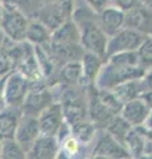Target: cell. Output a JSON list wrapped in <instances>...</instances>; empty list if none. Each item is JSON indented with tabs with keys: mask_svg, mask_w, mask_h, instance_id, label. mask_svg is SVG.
I'll return each instance as SVG.
<instances>
[{
	"mask_svg": "<svg viewBox=\"0 0 152 159\" xmlns=\"http://www.w3.org/2000/svg\"><path fill=\"white\" fill-rule=\"evenodd\" d=\"M72 16L81 33V47L86 52L94 53L106 61L109 36L98 23V15H94V11L86 6L85 8H78Z\"/></svg>",
	"mask_w": 152,
	"mask_h": 159,
	"instance_id": "1",
	"label": "cell"
},
{
	"mask_svg": "<svg viewBox=\"0 0 152 159\" xmlns=\"http://www.w3.org/2000/svg\"><path fill=\"white\" fill-rule=\"evenodd\" d=\"M28 24H29V19L25 13L21 12L16 7L3 3V13H2V19H0V27H2L3 32L6 33L8 39H11L12 41L16 43L25 41Z\"/></svg>",
	"mask_w": 152,
	"mask_h": 159,
	"instance_id": "2",
	"label": "cell"
},
{
	"mask_svg": "<svg viewBox=\"0 0 152 159\" xmlns=\"http://www.w3.org/2000/svg\"><path fill=\"white\" fill-rule=\"evenodd\" d=\"M44 81L45 80L31 82L29 90L21 105L23 114L38 117V114L53 102V94L50 93V90H48Z\"/></svg>",
	"mask_w": 152,
	"mask_h": 159,
	"instance_id": "3",
	"label": "cell"
},
{
	"mask_svg": "<svg viewBox=\"0 0 152 159\" xmlns=\"http://www.w3.org/2000/svg\"><path fill=\"white\" fill-rule=\"evenodd\" d=\"M147 36L148 34L135 31L132 28L123 27L120 31H118L115 34L109 37L107 48H106V58L119 52L136 51Z\"/></svg>",
	"mask_w": 152,
	"mask_h": 159,
	"instance_id": "4",
	"label": "cell"
},
{
	"mask_svg": "<svg viewBox=\"0 0 152 159\" xmlns=\"http://www.w3.org/2000/svg\"><path fill=\"white\" fill-rule=\"evenodd\" d=\"M29 80L16 69L7 74L4 82V102L6 106L20 107L29 90Z\"/></svg>",
	"mask_w": 152,
	"mask_h": 159,
	"instance_id": "5",
	"label": "cell"
},
{
	"mask_svg": "<svg viewBox=\"0 0 152 159\" xmlns=\"http://www.w3.org/2000/svg\"><path fill=\"white\" fill-rule=\"evenodd\" d=\"M40 134L41 131H40V126H38L37 117L21 113V117L19 119L13 138L21 146V148L25 151V154L31 150V147L33 146V143H35V141L38 138Z\"/></svg>",
	"mask_w": 152,
	"mask_h": 159,
	"instance_id": "6",
	"label": "cell"
},
{
	"mask_svg": "<svg viewBox=\"0 0 152 159\" xmlns=\"http://www.w3.org/2000/svg\"><path fill=\"white\" fill-rule=\"evenodd\" d=\"M37 119H38V126H40L41 134L57 137L62 123L65 122L61 102H52L50 105L46 106L38 114Z\"/></svg>",
	"mask_w": 152,
	"mask_h": 159,
	"instance_id": "7",
	"label": "cell"
},
{
	"mask_svg": "<svg viewBox=\"0 0 152 159\" xmlns=\"http://www.w3.org/2000/svg\"><path fill=\"white\" fill-rule=\"evenodd\" d=\"M93 158H131L127 148L114 139L107 131H103L97 139V143L91 152Z\"/></svg>",
	"mask_w": 152,
	"mask_h": 159,
	"instance_id": "8",
	"label": "cell"
},
{
	"mask_svg": "<svg viewBox=\"0 0 152 159\" xmlns=\"http://www.w3.org/2000/svg\"><path fill=\"white\" fill-rule=\"evenodd\" d=\"M124 27L144 34H152V11L143 3L124 12Z\"/></svg>",
	"mask_w": 152,
	"mask_h": 159,
	"instance_id": "9",
	"label": "cell"
},
{
	"mask_svg": "<svg viewBox=\"0 0 152 159\" xmlns=\"http://www.w3.org/2000/svg\"><path fill=\"white\" fill-rule=\"evenodd\" d=\"M60 151V142L56 135L40 134L35 141L31 150L27 152V158L33 159H52L56 158Z\"/></svg>",
	"mask_w": 152,
	"mask_h": 159,
	"instance_id": "10",
	"label": "cell"
},
{
	"mask_svg": "<svg viewBox=\"0 0 152 159\" xmlns=\"http://www.w3.org/2000/svg\"><path fill=\"white\" fill-rule=\"evenodd\" d=\"M150 110L151 109L143 99L140 97H136L123 103V106L119 111V116L124 118L131 126H140L144 125Z\"/></svg>",
	"mask_w": 152,
	"mask_h": 159,
	"instance_id": "11",
	"label": "cell"
},
{
	"mask_svg": "<svg viewBox=\"0 0 152 159\" xmlns=\"http://www.w3.org/2000/svg\"><path fill=\"white\" fill-rule=\"evenodd\" d=\"M97 15L101 28L109 37L124 27V12L116 7H105Z\"/></svg>",
	"mask_w": 152,
	"mask_h": 159,
	"instance_id": "12",
	"label": "cell"
},
{
	"mask_svg": "<svg viewBox=\"0 0 152 159\" xmlns=\"http://www.w3.org/2000/svg\"><path fill=\"white\" fill-rule=\"evenodd\" d=\"M21 117L20 107L4 106L0 110V142L4 139H9L15 137L19 119Z\"/></svg>",
	"mask_w": 152,
	"mask_h": 159,
	"instance_id": "13",
	"label": "cell"
},
{
	"mask_svg": "<svg viewBox=\"0 0 152 159\" xmlns=\"http://www.w3.org/2000/svg\"><path fill=\"white\" fill-rule=\"evenodd\" d=\"M50 43L54 44H67V45H74L81 44V33L78 29L74 20H66L60 27L56 28L52 32Z\"/></svg>",
	"mask_w": 152,
	"mask_h": 159,
	"instance_id": "14",
	"label": "cell"
},
{
	"mask_svg": "<svg viewBox=\"0 0 152 159\" xmlns=\"http://www.w3.org/2000/svg\"><path fill=\"white\" fill-rule=\"evenodd\" d=\"M103 62L105 61L99 56L85 51V53H83V56L81 58V65H82L81 84H85L86 86L94 85L97 76H98V73H99L102 65H103Z\"/></svg>",
	"mask_w": 152,
	"mask_h": 159,
	"instance_id": "15",
	"label": "cell"
},
{
	"mask_svg": "<svg viewBox=\"0 0 152 159\" xmlns=\"http://www.w3.org/2000/svg\"><path fill=\"white\" fill-rule=\"evenodd\" d=\"M52 31L38 19L31 20L27 28L25 40L33 45H48L50 43Z\"/></svg>",
	"mask_w": 152,
	"mask_h": 159,
	"instance_id": "16",
	"label": "cell"
},
{
	"mask_svg": "<svg viewBox=\"0 0 152 159\" xmlns=\"http://www.w3.org/2000/svg\"><path fill=\"white\" fill-rule=\"evenodd\" d=\"M124 147L132 158H141L144 154V134L140 126H132L124 139Z\"/></svg>",
	"mask_w": 152,
	"mask_h": 159,
	"instance_id": "17",
	"label": "cell"
},
{
	"mask_svg": "<svg viewBox=\"0 0 152 159\" xmlns=\"http://www.w3.org/2000/svg\"><path fill=\"white\" fill-rule=\"evenodd\" d=\"M72 137L80 143V145H89L94 141L97 134V126L93 123L89 118L70 126Z\"/></svg>",
	"mask_w": 152,
	"mask_h": 159,
	"instance_id": "18",
	"label": "cell"
},
{
	"mask_svg": "<svg viewBox=\"0 0 152 159\" xmlns=\"http://www.w3.org/2000/svg\"><path fill=\"white\" fill-rule=\"evenodd\" d=\"M111 92L115 94L116 98L119 99L122 103L130 101V99H132V98L139 97L140 93H141L140 78L128 80V81L118 84V85H115L114 88H111Z\"/></svg>",
	"mask_w": 152,
	"mask_h": 159,
	"instance_id": "19",
	"label": "cell"
},
{
	"mask_svg": "<svg viewBox=\"0 0 152 159\" xmlns=\"http://www.w3.org/2000/svg\"><path fill=\"white\" fill-rule=\"evenodd\" d=\"M60 80L62 85H78L82 81V65L81 61H67L62 65Z\"/></svg>",
	"mask_w": 152,
	"mask_h": 159,
	"instance_id": "20",
	"label": "cell"
},
{
	"mask_svg": "<svg viewBox=\"0 0 152 159\" xmlns=\"http://www.w3.org/2000/svg\"><path fill=\"white\" fill-rule=\"evenodd\" d=\"M131 127L132 126L126 121L124 118H122L119 114H116V116L112 118L109 123H107V126L105 127V130L109 133L114 139H116L118 142L122 143V145L124 146L126 135H127V133L130 131Z\"/></svg>",
	"mask_w": 152,
	"mask_h": 159,
	"instance_id": "21",
	"label": "cell"
},
{
	"mask_svg": "<svg viewBox=\"0 0 152 159\" xmlns=\"http://www.w3.org/2000/svg\"><path fill=\"white\" fill-rule=\"evenodd\" d=\"M2 159H23L27 158L25 151L21 148V146L16 142L15 138L4 139L2 141Z\"/></svg>",
	"mask_w": 152,
	"mask_h": 159,
	"instance_id": "22",
	"label": "cell"
},
{
	"mask_svg": "<svg viewBox=\"0 0 152 159\" xmlns=\"http://www.w3.org/2000/svg\"><path fill=\"white\" fill-rule=\"evenodd\" d=\"M3 3L19 8L27 16L28 15L31 16V13H32V16H35V17H37L38 11L42 7L41 0H3Z\"/></svg>",
	"mask_w": 152,
	"mask_h": 159,
	"instance_id": "23",
	"label": "cell"
},
{
	"mask_svg": "<svg viewBox=\"0 0 152 159\" xmlns=\"http://www.w3.org/2000/svg\"><path fill=\"white\" fill-rule=\"evenodd\" d=\"M139 58V64L141 68H144L145 70L152 68V34H148L144 41L140 44V47L136 49Z\"/></svg>",
	"mask_w": 152,
	"mask_h": 159,
	"instance_id": "24",
	"label": "cell"
},
{
	"mask_svg": "<svg viewBox=\"0 0 152 159\" xmlns=\"http://www.w3.org/2000/svg\"><path fill=\"white\" fill-rule=\"evenodd\" d=\"M15 69V61L4 48L0 47V77L7 76Z\"/></svg>",
	"mask_w": 152,
	"mask_h": 159,
	"instance_id": "25",
	"label": "cell"
},
{
	"mask_svg": "<svg viewBox=\"0 0 152 159\" xmlns=\"http://www.w3.org/2000/svg\"><path fill=\"white\" fill-rule=\"evenodd\" d=\"M110 2L112 3V7H116L118 9H120L123 12L130 11V9L139 6L141 3L140 0H110Z\"/></svg>",
	"mask_w": 152,
	"mask_h": 159,
	"instance_id": "26",
	"label": "cell"
},
{
	"mask_svg": "<svg viewBox=\"0 0 152 159\" xmlns=\"http://www.w3.org/2000/svg\"><path fill=\"white\" fill-rule=\"evenodd\" d=\"M107 3L109 0H86V4L89 6L95 13L101 12L105 7H107Z\"/></svg>",
	"mask_w": 152,
	"mask_h": 159,
	"instance_id": "27",
	"label": "cell"
},
{
	"mask_svg": "<svg viewBox=\"0 0 152 159\" xmlns=\"http://www.w3.org/2000/svg\"><path fill=\"white\" fill-rule=\"evenodd\" d=\"M141 82V92L143 90H152V68L145 72V74L140 78Z\"/></svg>",
	"mask_w": 152,
	"mask_h": 159,
	"instance_id": "28",
	"label": "cell"
},
{
	"mask_svg": "<svg viewBox=\"0 0 152 159\" xmlns=\"http://www.w3.org/2000/svg\"><path fill=\"white\" fill-rule=\"evenodd\" d=\"M139 97L148 105L150 109H152V90H143Z\"/></svg>",
	"mask_w": 152,
	"mask_h": 159,
	"instance_id": "29",
	"label": "cell"
},
{
	"mask_svg": "<svg viewBox=\"0 0 152 159\" xmlns=\"http://www.w3.org/2000/svg\"><path fill=\"white\" fill-rule=\"evenodd\" d=\"M6 77H0V110L6 106V102H4V82H6Z\"/></svg>",
	"mask_w": 152,
	"mask_h": 159,
	"instance_id": "30",
	"label": "cell"
},
{
	"mask_svg": "<svg viewBox=\"0 0 152 159\" xmlns=\"http://www.w3.org/2000/svg\"><path fill=\"white\" fill-rule=\"evenodd\" d=\"M144 126L147 129H150V130H152V109L150 110L148 116H147V119H145V122H144Z\"/></svg>",
	"mask_w": 152,
	"mask_h": 159,
	"instance_id": "31",
	"label": "cell"
},
{
	"mask_svg": "<svg viewBox=\"0 0 152 159\" xmlns=\"http://www.w3.org/2000/svg\"><path fill=\"white\" fill-rule=\"evenodd\" d=\"M42 4H60V3H63L66 0H41Z\"/></svg>",
	"mask_w": 152,
	"mask_h": 159,
	"instance_id": "32",
	"label": "cell"
},
{
	"mask_svg": "<svg viewBox=\"0 0 152 159\" xmlns=\"http://www.w3.org/2000/svg\"><path fill=\"white\" fill-rule=\"evenodd\" d=\"M6 33L3 32V29H2V27H0V47H2V44L4 43V40H6Z\"/></svg>",
	"mask_w": 152,
	"mask_h": 159,
	"instance_id": "33",
	"label": "cell"
},
{
	"mask_svg": "<svg viewBox=\"0 0 152 159\" xmlns=\"http://www.w3.org/2000/svg\"><path fill=\"white\" fill-rule=\"evenodd\" d=\"M141 3H143L148 9H151V11H152V0H143Z\"/></svg>",
	"mask_w": 152,
	"mask_h": 159,
	"instance_id": "34",
	"label": "cell"
},
{
	"mask_svg": "<svg viewBox=\"0 0 152 159\" xmlns=\"http://www.w3.org/2000/svg\"><path fill=\"white\" fill-rule=\"evenodd\" d=\"M2 13H3V4L0 3V19H2Z\"/></svg>",
	"mask_w": 152,
	"mask_h": 159,
	"instance_id": "35",
	"label": "cell"
},
{
	"mask_svg": "<svg viewBox=\"0 0 152 159\" xmlns=\"http://www.w3.org/2000/svg\"><path fill=\"white\" fill-rule=\"evenodd\" d=\"M0 155H2V142H0Z\"/></svg>",
	"mask_w": 152,
	"mask_h": 159,
	"instance_id": "36",
	"label": "cell"
},
{
	"mask_svg": "<svg viewBox=\"0 0 152 159\" xmlns=\"http://www.w3.org/2000/svg\"><path fill=\"white\" fill-rule=\"evenodd\" d=\"M140 2H143V0H140Z\"/></svg>",
	"mask_w": 152,
	"mask_h": 159,
	"instance_id": "37",
	"label": "cell"
}]
</instances>
